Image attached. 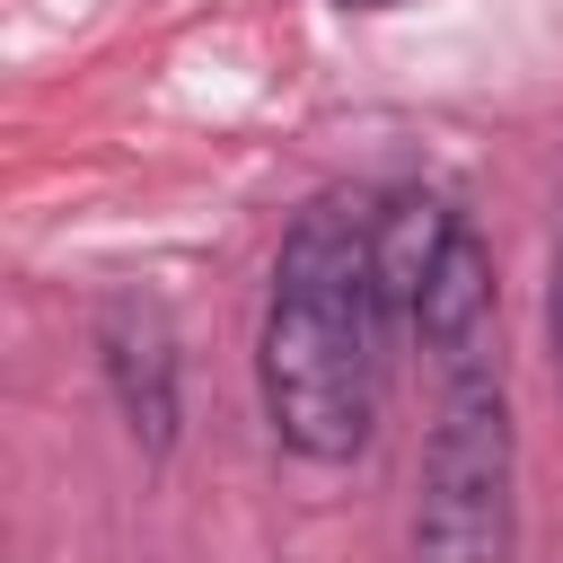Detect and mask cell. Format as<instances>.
Masks as SVG:
<instances>
[{"label":"cell","instance_id":"cell-2","mask_svg":"<svg viewBox=\"0 0 563 563\" xmlns=\"http://www.w3.org/2000/svg\"><path fill=\"white\" fill-rule=\"evenodd\" d=\"M510 484H519L510 396H501V361H484L440 387L422 501H413V563H510V510H519Z\"/></svg>","mask_w":563,"mask_h":563},{"label":"cell","instance_id":"cell-3","mask_svg":"<svg viewBox=\"0 0 563 563\" xmlns=\"http://www.w3.org/2000/svg\"><path fill=\"white\" fill-rule=\"evenodd\" d=\"M97 361H106V387H114L132 440L150 457H167L176 449V325H167V308L141 290H114L97 317Z\"/></svg>","mask_w":563,"mask_h":563},{"label":"cell","instance_id":"cell-6","mask_svg":"<svg viewBox=\"0 0 563 563\" xmlns=\"http://www.w3.org/2000/svg\"><path fill=\"white\" fill-rule=\"evenodd\" d=\"M334 9H396V0H334Z\"/></svg>","mask_w":563,"mask_h":563},{"label":"cell","instance_id":"cell-1","mask_svg":"<svg viewBox=\"0 0 563 563\" xmlns=\"http://www.w3.org/2000/svg\"><path fill=\"white\" fill-rule=\"evenodd\" d=\"M369 229H378V211H361L343 194L308 202L273 255V290H264V334H255L264 413L317 466L352 457L369 440V413H378L387 299H378Z\"/></svg>","mask_w":563,"mask_h":563},{"label":"cell","instance_id":"cell-5","mask_svg":"<svg viewBox=\"0 0 563 563\" xmlns=\"http://www.w3.org/2000/svg\"><path fill=\"white\" fill-rule=\"evenodd\" d=\"M545 334H554V361H563V246H554V282H545Z\"/></svg>","mask_w":563,"mask_h":563},{"label":"cell","instance_id":"cell-4","mask_svg":"<svg viewBox=\"0 0 563 563\" xmlns=\"http://www.w3.org/2000/svg\"><path fill=\"white\" fill-rule=\"evenodd\" d=\"M413 325H422V343H431L440 378H457V369H484V361H493V246H484L466 220L449 229V246H440V264H431V282H422Z\"/></svg>","mask_w":563,"mask_h":563}]
</instances>
